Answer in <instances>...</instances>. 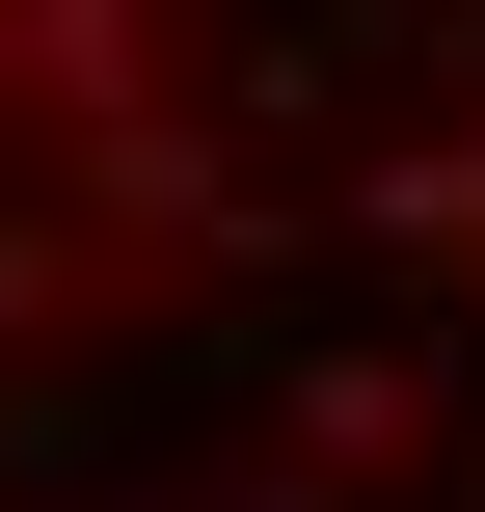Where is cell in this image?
Segmentation results:
<instances>
[{
  "mask_svg": "<svg viewBox=\"0 0 485 512\" xmlns=\"http://www.w3.org/2000/svg\"><path fill=\"white\" fill-rule=\"evenodd\" d=\"M0 512H485V0H0Z\"/></svg>",
  "mask_w": 485,
  "mask_h": 512,
  "instance_id": "1",
  "label": "cell"
}]
</instances>
